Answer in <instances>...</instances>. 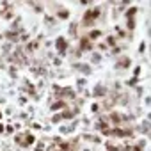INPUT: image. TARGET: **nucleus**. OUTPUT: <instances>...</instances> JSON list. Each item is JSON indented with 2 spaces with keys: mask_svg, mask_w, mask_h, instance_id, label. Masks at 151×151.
<instances>
[{
  "mask_svg": "<svg viewBox=\"0 0 151 151\" xmlns=\"http://www.w3.org/2000/svg\"><path fill=\"white\" fill-rule=\"evenodd\" d=\"M0 132H4V126H2V124H0Z\"/></svg>",
  "mask_w": 151,
  "mask_h": 151,
  "instance_id": "nucleus-2",
  "label": "nucleus"
},
{
  "mask_svg": "<svg viewBox=\"0 0 151 151\" xmlns=\"http://www.w3.org/2000/svg\"><path fill=\"white\" fill-rule=\"evenodd\" d=\"M57 48H59V50H66V41H64V39H59V41H57Z\"/></svg>",
  "mask_w": 151,
  "mask_h": 151,
  "instance_id": "nucleus-1",
  "label": "nucleus"
}]
</instances>
